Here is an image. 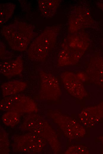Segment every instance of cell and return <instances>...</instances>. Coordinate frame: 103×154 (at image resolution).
Segmentation results:
<instances>
[{"mask_svg": "<svg viewBox=\"0 0 103 154\" xmlns=\"http://www.w3.org/2000/svg\"><path fill=\"white\" fill-rule=\"evenodd\" d=\"M34 28L31 25L16 21L3 26L1 33L12 49L24 51L34 37Z\"/></svg>", "mask_w": 103, "mask_h": 154, "instance_id": "cell-1", "label": "cell"}, {"mask_svg": "<svg viewBox=\"0 0 103 154\" xmlns=\"http://www.w3.org/2000/svg\"><path fill=\"white\" fill-rule=\"evenodd\" d=\"M52 29L46 28L32 42L28 51L30 59L41 62L47 56L49 50L56 37Z\"/></svg>", "mask_w": 103, "mask_h": 154, "instance_id": "cell-2", "label": "cell"}, {"mask_svg": "<svg viewBox=\"0 0 103 154\" xmlns=\"http://www.w3.org/2000/svg\"><path fill=\"white\" fill-rule=\"evenodd\" d=\"M0 109L5 111L19 113L32 112L37 110L36 105L30 97L23 95L7 96L0 102Z\"/></svg>", "mask_w": 103, "mask_h": 154, "instance_id": "cell-3", "label": "cell"}, {"mask_svg": "<svg viewBox=\"0 0 103 154\" xmlns=\"http://www.w3.org/2000/svg\"><path fill=\"white\" fill-rule=\"evenodd\" d=\"M41 138L36 135H27L18 137L15 141V146L18 150L28 153H35L41 150Z\"/></svg>", "mask_w": 103, "mask_h": 154, "instance_id": "cell-4", "label": "cell"}, {"mask_svg": "<svg viewBox=\"0 0 103 154\" xmlns=\"http://www.w3.org/2000/svg\"><path fill=\"white\" fill-rule=\"evenodd\" d=\"M41 94L44 98L56 97L58 94L59 85L56 78L50 74L44 71L39 72Z\"/></svg>", "mask_w": 103, "mask_h": 154, "instance_id": "cell-5", "label": "cell"}, {"mask_svg": "<svg viewBox=\"0 0 103 154\" xmlns=\"http://www.w3.org/2000/svg\"><path fill=\"white\" fill-rule=\"evenodd\" d=\"M23 62V60L21 56L12 60L2 62L0 63V73L9 78L18 75L22 70Z\"/></svg>", "mask_w": 103, "mask_h": 154, "instance_id": "cell-6", "label": "cell"}, {"mask_svg": "<svg viewBox=\"0 0 103 154\" xmlns=\"http://www.w3.org/2000/svg\"><path fill=\"white\" fill-rule=\"evenodd\" d=\"M27 86L26 83L23 81L14 80L4 83L1 88L4 96H7L16 95L23 91Z\"/></svg>", "mask_w": 103, "mask_h": 154, "instance_id": "cell-7", "label": "cell"}, {"mask_svg": "<svg viewBox=\"0 0 103 154\" xmlns=\"http://www.w3.org/2000/svg\"><path fill=\"white\" fill-rule=\"evenodd\" d=\"M39 10L45 17L52 16L55 13L59 4L58 0H38Z\"/></svg>", "mask_w": 103, "mask_h": 154, "instance_id": "cell-8", "label": "cell"}, {"mask_svg": "<svg viewBox=\"0 0 103 154\" xmlns=\"http://www.w3.org/2000/svg\"><path fill=\"white\" fill-rule=\"evenodd\" d=\"M15 5L13 3L1 4L0 22L1 24L6 22L12 15Z\"/></svg>", "mask_w": 103, "mask_h": 154, "instance_id": "cell-9", "label": "cell"}, {"mask_svg": "<svg viewBox=\"0 0 103 154\" xmlns=\"http://www.w3.org/2000/svg\"><path fill=\"white\" fill-rule=\"evenodd\" d=\"M2 119L6 125L14 126L17 124L20 121L19 113L13 111H8L2 116Z\"/></svg>", "mask_w": 103, "mask_h": 154, "instance_id": "cell-10", "label": "cell"}]
</instances>
